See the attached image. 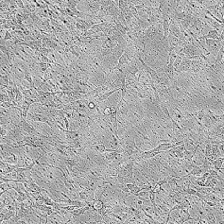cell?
<instances>
[{"label":"cell","instance_id":"6da1fadb","mask_svg":"<svg viewBox=\"0 0 224 224\" xmlns=\"http://www.w3.org/2000/svg\"><path fill=\"white\" fill-rule=\"evenodd\" d=\"M193 220V221H198V218H194L191 216L190 213L188 210H180V215H179V220H177L176 224H184L186 221Z\"/></svg>","mask_w":224,"mask_h":224},{"label":"cell","instance_id":"7a4b0ae2","mask_svg":"<svg viewBox=\"0 0 224 224\" xmlns=\"http://www.w3.org/2000/svg\"><path fill=\"white\" fill-rule=\"evenodd\" d=\"M85 3H87V8H88V12L92 13V15H97L100 11H101V4L100 1H86Z\"/></svg>","mask_w":224,"mask_h":224},{"label":"cell","instance_id":"3957f363","mask_svg":"<svg viewBox=\"0 0 224 224\" xmlns=\"http://www.w3.org/2000/svg\"><path fill=\"white\" fill-rule=\"evenodd\" d=\"M86 150H95L99 154H104V153H108V152H114L115 150L112 149H108L105 147V145L103 144H97V145H92L89 147H85Z\"/></svg>","mask_w":224,"mask_h":224},{"label":"cell","instance_id":"277c9868","mask_svg":"<svg viewBox=\"0 0 224 224\" xmlns=\"http://www.w3.org/2000/svg\"><path fill=\"white\" fill-rule=\"evenodd\" d=\"M63 133L65 134V139H66L65 142L72 141V140H74L76 138H79V133L77 132V131H66V130H63Z\"/></svg>","mask_w":224,"mask_h":224},{"label":"cell","instance_id":"5b68a950","mask_svg":"<svg viewBox=\"0 0 224 224\" xmlns=\"http://www.w3.org/2000/svg\"><path fill=\"white\" fill-rule=\"evenodd\" d=\"M120 90V88H115L114 90H112V91H109V92H105V93H103V94H101L97 98H96L94 101L95 102H102V101H104V100H106L107 98H109V96H111V95H113V94H115L116 92H117V91H119Z\"/></svg>","mask_w":224,"mask_h":224},{"label":"cell","instance_id":"8992f818","mask_svg":"<svg viewBox=\"0 0 224 224\" xmlns=\"http://www.w3.org/2000/svg\"><path fill=\"white\" fill-rule=\"evenodd\" d=\"M223 161H224V158L223 157H219L217 158L216 160L213 161L211 164H212V167H213V169L216 172H219L220 169L222 168L223 167Z\"/></svg>","mask_w":224,"mask_h":224},{"label":"cell","instance_id":"52a82bcc","mask_svg":"<svg viewBox=\"0 0 224 224\" xmlns=\"http://www.w3.org/2000/svg\"><path fill=\"white\" fill-rule=\"evenodd\" d=\"M2 162H4L6 164H9V165H17L18 157L15 153H12V154H10V156L5 158Z\"/></svg>","mask_w":224,"mask_h":224},{"label":"cell","instance_id":"ba28073f","mask_svg":"<svg viewBox=\"0 0 224 224\" xmlns=\"http://www.w3.org/2000/svg\"><path fill=\"white\" fill-rule=\"evenodd\" d=\"M104 203L101 201V200H98V199H95L92 203H91V208L90 210L91 211H94V212H97L98 210H100L102 207H103Z\"/></svg>","mask_w":224,"mask_h":224},{"label":"cell","instance_id":"9c48e42d","mask_svg":"<svg viewBox=\"0 0 224 224\" xmlns=\"http://www.w3.org/2000/svg\"><path fill=\"white\" fill-rule=\"evenodd\" d=\"M204 39H211V40H220L219 39V33L216 30H210L206 35H204ZM221 41V40H220Z\"/></svg>","mask_w":224,"mask_h":224},{"label":"cell","instance_id":"30bf717a","mask_svg":"<svg viewBox=\"0 0 224 224\" xmlns=\"http://www.w3.org/2000/svg\"><path fill=\"white\" fill-rule=\"evenodd\" d=\"M53 79H54V77H53V75L51 74L50 70H46V71L44 73V77H43V80H42V81L47 82L48 80H52Z\"/></svg>","mask_w":224,"mask_h":224},{"label":"cell","instance_id":"8fae6325","mask_svg":"<svg viewBox=\"0 0 224 224\" xmlns=\"http://www.w3.org/2000/svg\"><path fill=\"white\" fill-rule=\"evenodd\" d=\"M44 196V195H43ZM44 204L46 205V206H50L52 207L53 204H54V201L48 197V196H44Z\"/></svg>","mask_w":224,"mask_h":224},{"label":"cell","instance_id":"7c38bea8","mask_svg":"<svg viewBox=\"0 0 224 224\" xmlns=\"http://www.w3.org/2000/svg\"><path fill=\"white\" fill-rule=\"evenodd\" d=\"M3 40H4L5 42H7V41H12V40H13V35H12V33H11L9 30H5Z\"/></svg>","mask_w":224,"mask_h":224},{"label":"cell","instance_id":"4fadbf2b","mask_svg":"<svg viewBox=\"0 0 224 224\" xmlns=\"http://www.w3.org/2000/svg\"><path fill=\"white\" fill-rule=\"evenodd\" d=\"M112 114V112H111V107H105L103 112H102V116L103 117H110Z\"/></svg>","mask_w":224,"mask_h":224},{"label":"cell","instance_id":"5bb4252c","mask_svg":"<svg viewBox=\"0 0 224 224\" xmlns=\"http://www.w3.org/2000/svg\"><path fill=\"white\" fill-rule=\"evenodd\" d=\"M37 224H42V223H40V222H38V223H37Z\"/></svg>","mask_w":224,"mask_h":224}]
</instances>
